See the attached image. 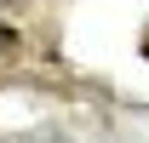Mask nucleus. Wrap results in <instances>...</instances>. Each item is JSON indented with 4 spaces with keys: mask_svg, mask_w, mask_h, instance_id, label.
<instances>
[{
    "mask_svg": "<svg viewBox=\"0 0 149 143\" xmlns=\"http://www.w3.org/2000/svg\"><path fill=\"white\" fill-rule=\"evenodd\" d=\"M12 40H17V35H12V23H0V52H6Z\"/></svg>",
    "mask_w": 149,
    "mask_h": 143,
    "instance_id": "obj_1",
    "label": "nucleus"
}]
</instances>
